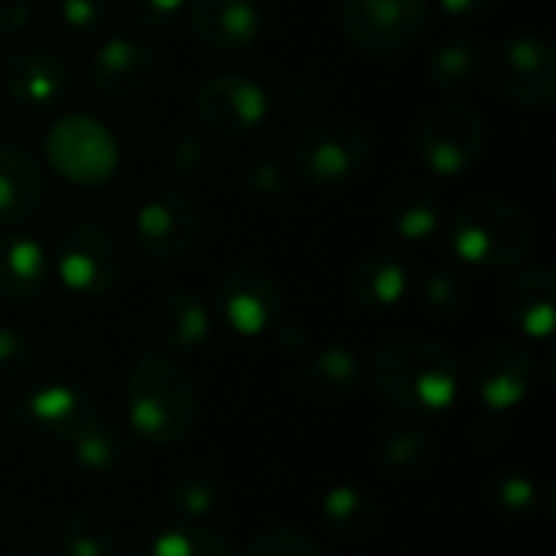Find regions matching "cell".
Segmentation results:
<instances>
[{
    "mask_svg": "<svg viewBox=\"0 0 556 556\" xmlns=\"http://www.w3.org/2000/svg\"><path fill=\"white\" fill-rule=\"evenodd\" d=\"M368 378L375 394L407 417H440L459 397L456 355L427 336H394L371 355Z\"/></svg>",
    "mask_w": 556,
    "mask_h": 556,
    "instance_id": "1",
    "label": "cell"
},
{
    "mask_svg": "<svg viewBox=\"0 0 556 556\" xmlns=\"http://www.w3.org/2000/svg\"><path fill=\"white\" fill-rule=\"evenodd\" d=\"M127 427L156 446H176L199 427V388L192 375L166 352L140 355L124 384Z\"/></svg>",
    "mask_w": 556,
    "mask_h": 556,
    "instance_id": "2",
    "label": "cell"
},
{
    "mask_svg": "<svg viewBox=\"0 0 556 556\" xmlns=\"http://www.w3.org/2000/svg\"><path fill=\"white\" fill-rule=\"evenodd\" d=\"M450 251L482 270H505L534 251V225L531 218L495 195L469 199L450 218Z\"/></svg>",
    "mask_w": 556,
    "mask_h": 556,
    "instance_id": "3",
    "label": "cell"
},
{
    "mask_svg": "<svg viewBox=\"0 0 556 556\" xmlns=\"http://www.w3.org/2000/svg\"><path fill=\"white\" fill-rule=\"evenodd\" d=\"M371 156L368 134L342 117H329L300 134L293 147L296 179L309 189H339L362 176Z\"/></svg>",
    "mask_w": 556,
    "mask_h": 556,
    "instance_id": "4",
    "label": "cell"
},
{
    "mask_svg": "<svg viewBox=\"0 0 556 556\" xmlns=\"http://www.w3.org/2000/svg\"><path fill=\"white\" fill-rule=\"evenodd\" d=\"M430 16V0H342L339 23L345 39L375 59L407 52Z\"/></svg>",
    "mask_w": 556,
    "mask_h": 556,
    "instance_id": "5",
    "label": "cell"
},
{
    "mask_svg": "<svg viewBox=\"0 0 556 556\" xmlns=\"http://www.w3.org/2000/svg\"><path fill=\"white\" fill-rule=\"evenodd\" d=\"M49 166L72 186H104L117 169V140L88 114H65L46 134Z\"/></svg>",
    "mask_w": 556,
    "mask_h": 556,
    "instance_id": "6",
    "label": "cell"
},
{
    "mask_svg": "<svg viewBox=\"0 0 556 556\" xmlns=\"http://www.w3.org/2000/svg\"><path fill=\"white\" fill-rule=\"evenodd\" d=\"M489 147V124L479 111L466 104L437 108L417 134V156L427 173L450 179L472 169Z\"/></svg>",
    "mask_w": 556,
    "mask_h": 556,
    "instance_id": "7",
    "label": "cell"
},
{
    "mask_svg": "<svg viewBox=\"0 0 556 556\" xmlns=\"http://www.w3.org/2000/svg\"><path fill=\"white\" fill-rule=\"evenodd\" d=\"M52 264L68 293L98 300L117 287L121 248L108 228H101L94 222H78L59 235Z\"/></svg>",
    "mask_w": 556,
    "mask_h": 556,
    "instance_id": "8",
    "label": "cell"
},
{
    "mask_svg": "<svg viewBox=\"0 0 556 556\" xmlns=\"http://www.w3.org/2000/svg\"><path fill=\"white\" fill-rule=\"evenodd\" d=\"M489 78L502 98L518 108H547L556 98L554 46L541 36L518 33L489 59Z\"/></svg>",
    "mask_w": 556,
    "mask_h": 556,
    "instance_id": "9",
    "label": "cell"
},
{
    "mask_svg": "<svg viewBox=\"0 0 556 556\" xmlns=\"http://www.w3.org/2000/svg\"><path fill=\"white\" fill-rule=\"evenodd\" d=\"M218 319L241 339L270 336L283 313V293L261 264H235L215 287Z\"/></svg>",
    "mask_w": 556,
    "mask_h": 556,
    "instance_id": "10",
    "label": "cell"
},
{
    "mask_svg": "<svg viewBox=\"0 0 556 556\" xmlns=\"http://www.w3.org/2000/svg\"><path fill=\"white\" fill-rule=\"evenodd\" d=\"M202 208L186 192H160L137 208L134 241L140 254L153 264L182 261L202 235Z\"/></svg>",
    "mask_w": 556,
    "mask_h": 556,
    "instance_id": "11",
    "label": "cell"
},
{
    "mask_svg": "<svg viewBox=\"0 0 556 556\" xmlns=\"http://www.w3.org/2000/svg\"><path fill=\"white\" fill-rule=\"evenodd\" d=\"M270 108H274L270 91L264 85H257L251 75H241V72L208 75L195 88V114H199V121L208 130L222 134V137L254 134L267 121Z\"/></svg>",
    "mask_w": 556,
    "mask_h": 556,
    "instance_id": "12",
    "label": "cell"
},
{
    "mask_svg": "<svg viewBox=\"0 0 556 556\" xmlns=\"http://www.w3.org/2000/svg\"><path fill=\"white\" fill-rule=\"evenodd\" d=\"M534 358L525 345L495 339L476 349L469 365V388L489 414H505L525 404L534 388Z\"/></svg>",
    "mask_w": 556,
    "mask_h": 556,
    "instance_id": "13",
    "label": "cell"
},
{
    "mask_svg": "<svg viewBox=\"0 0 556 556\" xmlns=\"http://www.w3.org/2000/svg\"><path fill=\"white\" fill-rule=\"evenodd\" d=\"M16 417L23 427H33L42 437L68 443L81 430H88L101 414L85 388L68 381H46L16 404Z\"/></svg>",
    "mask_w": 556,
    "mask_h": 556,
    "instance_id": "14",
    "label": "cell"
},
{
    "mask_svg": "<svg viewBox=\"0 0 556 556\" xmlns=\"http://www.w3.org/2000/svg\"><path fill=\"white\" fill-rule=\"evenodd\" d=\"M160 62L153 49L134 36H114L98 46L88 65L94 91L108 101H134L156 85Z\"/></svg>",
    "mask_w": 556,
    "mask_h": 556,
    "instance_id": "15",
    "label": "cell"
},
{
    "mask_svg": "<svg viewBox=\"0 0 556 556\" xmlns=\"http://www.w3.org/2000/svg\"><path fill=\"white\" fill-rule=\"evenodd\" d=\"M0 81L23 108H55L68 91V65L49 49H13L0 62Z\"/></svg>",
    "mask_w": 556,
    "mask_h": 556,
    "instance_id": "16",
    "label": "cell"
},
{
    "mask_svg": "<svg viewBox=\"0 0 556 556\" xmlns=\"http://www.w3.org/2000/svg\"><path fill=\"white\" fill-rule=\"evenodd\" d=\"M189 29L212 52H244L261 33L257 0H186Z\"/></svg>",
    "mask_w": 556,
    "mask_h": 556,
    "instance_id": "17",
    "label": "cell"
},
{
    "mask_svg": "<svg viewBox=\"0 0 556 556\" xmlns=\"http://www.w3.org/2000/svg\"><path fill=\"white\" fill-rule=\"evenodd\" d=\"M505 319L528 339L547 342L556 323V274L547 264H531L502 290Z\"/></svg>",
    "mask_w": 556,
    "mask_h": 556,
    "instance_id": "18",
    "label": "cell"
},
{
    "mask_svg": "<svg viewBox=\"0 0 556 556\" xmlns=\"http://www.w3.org/2000/svg\"><path fill=\"white\" fill-rule=\"evenodd\" d=\"M42 163L20 143H0V225H23L46 205Z\"/></svg>",
    "mask_w": 556,
    "mask_h": 556,
    "instance_id": "19",
    "label": "cell"
},
{
    "mask_svg": "<svg viewBox=\"0 0 556 556\" xmlns=\"http://www.w3.org/2000/svg\"><path fill=\"white\" fill-rule=\"evenodd\" d=\"M49 254L26 231L0 235V296L10 303H33L49 287Z\"/></svg>",
    "mask_w": 556,
    "mask_h": 556,
    "instance_id": "20",
    "label": "cell"
},
{
    "mask_svg": "<svg viewBox=\"0 0 556 556\" xmlns=\"http://www.w3.org/2000/svg\"><path fill=\"white\" fill-rule=\"evenodd\" d=\"M150 329L156 342L169 352H192L212 336V313L192 290H169L156 300L150 313Z\"/></svg>",
    "mask_w": 556,
    "mask_h": 556,
    "instance_id": "21",
    "label": "cell"
},
{
    "mask_svg": "<svg viewBox=\"0 0 556 556\" xmlns=\"http://www.w3.org/2000/svg\"><path fill=\"white\" fill-rule=\"evenodd\" d=\"M410 287L407 267L394 254H365L349 270V296L368 313H388L404 303Z\"/></svg>",
    "mask_w": 556,
    "mask_h": 556,
    "instance_id": "22",
    "label": "cell"
},
{
    "mask_svg": "<svg viewBox=\"0 0 556 556\" xmlns=\"http://www.w3.org/2000/svg\"><path fill=\"white\" fill-rule=\"evenodd\" d=\"M300 384L313 404H345L362 384V362L349 345H326L303 365Z\"/></svg>",
    "mask_w": 556,
    "mask_h": 556,
    "instance_id": "23",
    "label": "cell"
},
{
    "mask_svg": "<svg viewBox=\"0 0 556 556\" xmlns=\"http://www.w3.org/2000/svg\"><path fill=\"white\" fill-rule=\"evenodd\" d=\"M384 218L404 241H427L440 228V199L424 179H394L384 192Z\"/></svg>",
    "mask_w": 556,
    "mask_h": 556,
    "instance_id": "24",
    "label": "cell"
},
{
    "mask_svg": "<svg viewBox=\"0 0 556 556\" xmlns=\"http://www.w3.org/2000/svg\"><path fill=\"white\" fill-rule=\"evenodd\" d=\"M485 72V46L476 36H453L427 55V81L443 94H459L479 85Z\"/></svg>",
    "mask_w": 556,
    "mask_h": 556,
    "instance_id": "25",
    "label": "cell"
},
{
    "mask_svg": "<svg viewBox=\"0 0 556 556\" xmlns=\"http://www.w3.org/2000/svg\"><path fill=\"white\" fill-rule=\"evenodd\" d=\"M319 511L332 534H339L342 541H355V544L371 541L384 525V511H381L378 498H371L365 489L349 485V482L326 489Z\"/></svg>",
    "mask_w": 556,
    "mask_h": 556,
    "instance_id": "26",
    "label": "cell"
},
{
    "mask_svg": "<svg viewBox=\"0 0 556 556\" xmlns=\"http://www.w3.org/2000/svg\"><path fill=\"white\" fill-rule=\"evenodd\" d=\"M222 505V476L208 466H182L166 482V508L179 521H205Z\"/></svg>",
    "mask_w": 556,
    "mask_h": 556,
    "instance_id": "27",
    "label": "cell"
},
{
    "mask_svg": "<svg viewBox=\"0 0 556 556\" xmlns=\"http://www.w3.org/2000/svg\"><path fill=\"white\" fill-rule=\"evenodd\" d=\"M59 556H114L117 538L104 511L91 505H75L59 525Z\"/></svg>",
    "mask_w": 556,
    "mask_h": 556,
    "instance_id": "28",
    "label": "cell"
},
{
    "mask_svg": "<svg viewBox=\"0 0 556 556\" xmlns=\"http://www.w3.org/2000/svg\"><path fill=\"white\" fill-rule=\"evenodd\" d=\"M68 450H72V459H75L78 469H85V472H111V469H117L124 463L130 446H127L124 430H117V427H111V424H104L98 417L88 430H81L75 440H68Z\"/></svg>",
    "mask_w": 556,
    "mask_h": 556,
    "instance_id": "29",
    "label": "cell"
},
{
    "mask_svg": "<svg viewBox=\"0 0 556 556\" xmlns=\"http://www.w3.org/2000/svg\"><path fill=\"white\" fill-rule=\"evenodd\" d=\"M147 556H231V547L222 534L192 521H179L156 531Z\"/></svg>",
    "mask_w": 556,
    "mask_h": 556,
    "instance_id": "30",
    "label": "cell"
},
{
    "mask_svg": "<svg viewBox=\"0 0 556 556\" xmlns=\"http://www.w3.org/2000/svg\"><path fill=\"white\" fill-rule=\"evenodd\" d=\"M489 505L505 518L525 521L541 511V489L525 472H502L489 485Z\"/></svg>",
    "mask_w": 556,
    "mask_h": 556,
    "instance_id": "31",
    "label": "cell"
},
{
    "mask_svg": "<svg viewBox=\"0 0 556 556\" xmlns=\"http://www.w3.org/2000/svg\"><path fill=\"white\" fill-rule=\"evenodd\" d=\"M433 459V440L420 430H394L378 446V466L394 476L424 469Z\"/></svg>",
    "mask_w": 556,
    "mask_h": 556,
    "instance_id": "32",
    "label": "cell"
},
{
    "mask_svg": "<svg viewBox=\"0 0 556 556\" xmlns=\"http://www.w3.org/2000/svg\"><path fill=\"white\" fill-rule=\"evenodd\" d=\"M36 342L16 329L0 323V388H16L36 371Z\"/></svg>",
    "mask_w": 556,
    "mask_h": 556,
    "instance_id": "33",
    "label": "cell"
},
{
    "mask_svg": "<svg viewBox=\"0 0 556 556\" xmlns=\"http://www.w3.org/2000/svg\"><path fill=\"white\" fill-rule=\"evenodd\" d=\"M424 300L440 316H463L472 300L469 280L453 267H440L424 280Z\"/></svg>",
    "mask_w": 556,
    "mask_h": 556,
    "instance_id": "34",
    "label": "cell"
},
{
    "mask_svg": "<svg viewBox=\"0 0 556 556\" xmlns=\"http://www.w3.org/2000/svg\"><path fill=\"white\" fill-rule=\"evenodd\" d=\"M244 556H323L316 541L300 528H274L257 534Z\"/></svg>",
    "mask_w": 556,
    "mask_h": 556,
    "instance_id": "35",
    "label": "cell"
},
{
    "mask_svg": "<svg viewBox=\"0 0 556 556\" xmlns=\"http://www.w3.org/2000/svg\"><path fill=\"white\" fill-rule=\"evenodd\" d=\"M212 166V150L199 134H186L169 150V173L179 182H202Z\"/></svg>",
    "mask_w": 556,
    "mask_h": 556,
    "instance_id": "36",
    "label": "cell"
},
{
    "mask_svg": "<svg viewBox=\"0 0 556 556\" xmlns=\"http://www.w3.org/2000/svg\"><path fill=\"white\" fill-rule=\"evenodd\" d=\"M124 20L137 29H166L186 10V0H114Z\"/></svg>",
    "mask_w": 556,
    "mask_h": 556,
    "instance_id": "37",
    "label": "cell"
},
{
    "mask_svg": "<svg viewBox=\"0 0 556 556\" xmlns=\"http://www.w3.org/2000/svg\"><path fill=\"white\" fill-rule=\"evenodd\" d=\"M241 186H244V192H248L251 199H257V202H280V199L290 192V176H287L277 163L257 160V163H251V166L241 173Z\"/></svg>",
    "mask_w": 556,
    "mask_h": 556,
    "instance_id": "38",
    "label": "cell"
},
{
    "mask_svg": "<svg viewBox=\"0 0 556 556\" xmlns=\"http://www.w3.org/2000/svg\"><path fill=\"white\" fill-rule=\"evenodd\" d=\"M59 16L72 36H98L108 26V0H59Z\"/></svg>",
    "mask_w": 556,
    "mask_h": 556,
    "instance_id": "39",
    "label": "cell"
},
{
    "mask_svg": "<svg viewBox=\"0 0 556 556\" xmlns=\"http://www.w3.org/2000/svg\"><path fill=\"white\" fill-rule=\"evenodd\" d=\"M440 7H443V13H450V16H456V20H463V23H472V20L492 16V13L502 7V0H440Z\"/></svg>",
    "mask_w": 556,
    "mask_h": 556,
    "instance_id": "40",
    "label": "cell"
},
{
    "mask_svg": "<svg viewBox=\"0 0 556 556\" xmlns=\"http://www.w3.org/2000/svg\"><path fill=\"white\" fill-rule=\"evenodd\" d=\"M313 94H316V88L306 78H290V81H283L277 88V104L287 108V111H306Z\"/></svg>",
    "mask_w": 556,
    "mask_h": 556,
    "instance_id": "41",
    "label": "cell"
},
{
    "mask_svg": "<svg viewBox=\"0 0 556 556\" xmlns=\"http://www.w3.org/2000/svg\"><path fill=\"white\" fill-rule=\"evenodd\" d=\"M472 443H476L479 450H485V453H495V450L505 446V427L498 424L495 414L476 420V427H472Z\"/></svg>",
    "mask_w": 556,
    "mask_h": 556,
    "instance_id": "42",
    "label": "cell"
},
{
    "mask_svg": "<svg viewBox=\"0 0 556 556\" xmlns=\"http://www.w3.org/2000/svg\"><path fill=\"white\" fill-rule=\"evenodd\" d=\"M274 342L283 355H303L309 349V332L303 326H274Z\"/></svg>",
    "mask_w": 556,
    "mask_h": 556,
    "instance_id": "43",
    "label": "cell"
},
{
    "mask_svg": "<svg viewBox=\"0 0 556 556\" xmlns=\"http://www.w3.org/2000/svg\"><path fill=\"white\" fill-rule=\"evenodd\" d=\"M29 3L26 0H7L0 3V36L7 33H20L26 23H29Z\"/></svg>",
    "mask_w": 556,
    "mask_h": 556,
    "instance_id": "44",
    "label": "cell"
}]
</instances>
